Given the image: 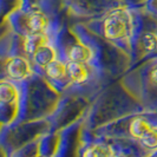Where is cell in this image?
Instances as JSON below:
<instances>
[{"label":"cell","mask_w":157,"mask_h":157,"mask_svg":"<svg viewBox=\"0 0 157 157\" xmlns=\"http://www.w3.org/2000/svg\"><path fill=\"white\" fill-rule=\"evenodd\" d=\"M132 29V21L129 12L123 8L112 11L104 20V37L109 40L125 38Z\"/></svg>","instance_id":"6da1fadb"},{"label":"cell","mask_w":157,"mask_h":157,"mask_svg":"<svg viewBox=\"0 0 157 157\" xmlns=\"http://www.w3.org/2000/svg\"><path fill=\"white\" fill-rule=\"evenodd\" d=\"M6 75L12 80H24L31 75V64L25 57H11L4 65Z\"/></svg>","instance_id":"7a4b0ae2"},{"label":"cell","mask_w":157,"mask_h":157,"mask_svg":"<svg viewBox=\"0 0 157 157\" xmlns=\"http://www.w3.org/2000/svg\"><path fill=\"white\" fill-rule=\"evenodd\" d=\"M48 21L44 13L41 12H31L25 18V31L27 36L31 34H45Z\"/></svg>","instance_id":"3957f363"},{"label":"cell","mask_w":157,"mask_h":157,"mask_svg":"<svg viewBox=\"0 0 157 157\" xmlns=\"http://www.w3.org/2000/svg\"><path fill=\"white\" fill-rule=\"evenodd\" d=\"M67 58L69 62L72 63L87 64L92 58V50L82 43H77L70 47L67 52Z\"/></svg>","instance_id":"277c9868"},{"label":"cell","mask_w":157,"mask_h":157,"mask_svg":"<svg viewBox=\"0 0 157 157\" xmlns=\"http://www.w3.org/2000/svg\"><path fill=\"white\" fill-rule=\"evenodd\" d=\"M48 44V37L46 34H31L26 36L23 40V47L27 56L36 55L43 46Z\"/></svg>","instance_id":"5b68a950"},{"label":"cell","mask_w":157,"mask_h":157,"mask_svg":"<svg viewBox=\"0 0 157 157\" xmlns=\"http://www.w3.org/2000/svg\"><path fill=\"white\" fill-rule=\"evenodd\" d=\"M66 67H67V77L75 84H83L89 78V70L86 64L69 62L66 64Z\"/></svg>","instance_id":"8992f818"},{"label":"cell","mask_w":157,"mask_h":157,"mask_svg":"<svg viewBox=\"0 0 157 157\" xmlns=\"http://www.w3.org/2000/svg\"><path fill=\"white\" fill-rule=\"evenodd\" d=\"M0 99L2 105H14L17 106L18 99H19V91L14 84H12L11 82L2 80L0 84Z\"/></svg>","instance_id":"52a82bcc"},{"label":"cell","mask_w":157,"mask_h":157,"mask_svg":"<svg viewBox=\"0 0 157 157\" xmlns=\"http://www.w3.org/2000/svg\"><path fill=\"white\" fill-rule=\"evenodd\" d=\"M56 56H57L56 50L51 45L47 44V45L41 47L32 58H33L36 65H38L41 69H45L51 63H53L55 60H57L56 59Z\"/></svg>","instance_id":"ba28073f"},{"label":"cell","mask_w":157,"mask_h":157,"mask_svg":"<svg viewBox=\"0 0 157 157\" xmlns=\"http://www.w3.org/2000/svg\"><path fill=\"white\" fill-rule=\"evenodd\" d=\"M115 151L106 143H94L85 149L83 157H113Z\"/></svg>","instance_id":"9c48e42d"},{"label":"cell","mask_w":157,"mask_h":157,"mask_svg":"<svg viewBox=\"0 0 157 157\" xmlns=\"http://www.w3.org/2000/svg\"><path fill=\"white\" fill-rule=\"evenodd\" d=\"M151 129H152V126L150 125L145 119H143L142 117H135L131 121L130 125H129V132L134 138L140 141L142 137L145 134H148Z\"/></svg>","instance_id":"30bf717a"},{"label":"cell","mask_w":157,"mask_h":157,"mask_svg":"<svg viewBox=\"0 0 157 157\" xmlns=\"http://www.w3.org/2000/svg\"><path fill=\"white\" fill-rule=\"evenodd\" d=\"M45 70V75L48 78L53 79V80H60V79L65 78L67 76V67L66 64H64L60 60H55L53 63H51L47 67L44 69Z\"/></svg>","instance_id":"8fae6325"},{"label":"cell","mask_w":157,"mask_h":157,"mask_svg":"<svg viewBox=\"0 0 157 157\" xmlns=\"http://www.w3.org/2000/svg\"><path fill=\"white\" fill-rule=\"evenodd\" d=\"M141 44L145 51L154 52L157 50V34L154 32H145L141 37Z\"/></svg>","instance_id":"7c38bea8"},{"label":"cell","mask_w":157,"mask_h":157,"mask_svg":"<svg viewBox=\"0 0 157 157\" xmlns=\"http://www.w3.org/2000/svg\"><path fill=\"white\" fill-rule=\"evenodd\" d=\"M140 142H141L142 145L145 147L147 149L157 150V130H155L152 128L148 134H145L142 137Z\"/></svg>","instance_id":"4fadbf2b"},{"label":"cell","mask_w":157,"mask_h":157,"mask_svg":"<svg viewBox=\"0 0 157 157\" xmlns=\"http://www.w3.org/2000/svg\"><path fill=\"white\" fill-rule=\"evenodd\" d=\"M150 77H151V80H152L155 84H157V66L151 71V76H150Z\"/></svg>","instance_id":"5bb4252c"},{"label":"cell","mask_w":157,"mask_h":157,"mask_svg":"<svg viewBox=\"0 0 157 157\" xmlns=\"http://www.w3.org/2000/svg\"><path fill=\"white\" fill-rule=\"evenodd\" d=\"M113 157H130L125 155V154H123V152H115V156Z\"/></svg>","instance_id":"9a60e30c"},{"label":"cell","mask_w":157,"mask_h":157,"mask_svg":"<svg viewBox=\"0 0 157 157\" xmlns=\"http://www.w3.org/2000/svg\"><path fill=\"white\" fill-rule=\"evenodd\" d=\"M151 6H154V7H156V8H155V10H157V1H156V2H152V4H151Z\"/></svg>","instance_id":"2e32d148"},{"label":"cell","mask_w":157,"mask_h":157,"mask_svg":"<svg viewBox=\"0 0 157 157\" xmlns=\"http://www.w3.org/2000/svg\"><path fill=\"white\" fill-rule=\"evenodd\" d=\"M152 157H157V154H156V155H154V156H152Z\"/></svg>","instance_id":"e0dca14e"}]
</instances>
